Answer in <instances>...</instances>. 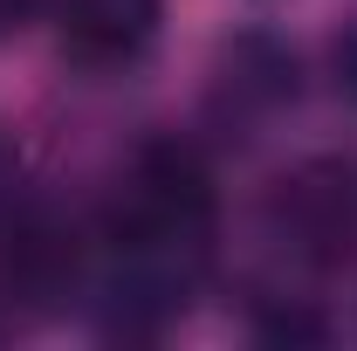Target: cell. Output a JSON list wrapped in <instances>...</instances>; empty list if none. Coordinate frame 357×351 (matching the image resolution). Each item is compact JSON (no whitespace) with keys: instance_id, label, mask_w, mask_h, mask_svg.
I'll list each match as a JSON object with an SVG mask.
<instances>
[{"instance_id":"5b68a950","label":"cell","mask_w":357,"mask_h":351,"mask_svg":"<svg viewBox=\"0 0 357 351\" xmlns=\"http://www.w3.org/2000/svg\"><path fill=\"white\" fill-rule=\"evenodd\" d=\"M165 28V0H55V48L89 76L137 69Z\"/></svg>"},{"instance_id":"ba28073f","label":"cell","mask_w":357,"mask_h":351,"mask_svg":"<svg viewBox=\"0 0 357 351\" xmlns=\"http://www.w3.org/2000/svg\"><path fill=\"white\" fill-rule=\"evenodd\" d=\"M48 14V0H0V42H14L28 21H42Z\"/></svg>"},{"instance_id":"7a4b0ae2","label":"cell","mask_w":357,"mask_h":351,"mask_svg":"<svg viewBox=\"0 0 357 351\" xmlns=\"http://www.w3.org/2000/svg\"><path fill=\"white\" fill-rule=\"evenodd\" d=\"M261 234L289 268L330 275L357 255V173L344 159H303L268 186Z\"/></svg>"},{"instance_id":"8992f818","label":"cell","mask_w":357,"mask_h":351,"mask_svg":"<svg viewBox=\"0 0 357 351\" xmlns=\"http://www.w3.org/2000/svg\"><path fill=\"white\" fill-rule=\"evenodd\" d=\"M255 331H261L268 345H323V338H330V324H323L310 303H289V296L268 310V317H255Z\"/></svg>"},{"instance_id":"6da1fadb","label":"cell","mask_w":357,"mask_h":351,"mask_svg":"<svg viewBox=\"0 0 357 351\" xmlns=\"http://www.w3.org/2000/svg\"><path fill=\"white\" fill-rule=\"evenodd\" d=\"M213 234H220V200L206 159L172 138L144 145L117 173V193L103 207L96 282H89V296L103 303V331L158 338L206 282Z\"/></svg>"},{"instance_id":"9c48e42d","label":"cell","mask_w":357,"mask_h":351,"mask_svg":"<svg viewBox=\"0 0 357 351\" xmlns=\"http://www.w3.org/2000/svg\"><path fill=\"white\" fill-rule=\"evenodd\" d=\"M21 207V159H14V145L0 138V220Z\"/></svg>"},{"instance_id":"3957f363","label":"cell","mask_w":357,"mask_h":351,"mask_svg":"<svg viewBox=\"0 0 357 351\" xmlns=\"http://www.w3.org/2000/svg\"><path fill=\"white\" fill-rule=\"evenodd\" d=\"M96 282V241H83L69 220L42 214V207H14L0 220V296L28 317H55V310L83 303Z\"/></svg>"},{"instance_id":"277c9868","label":"cell","mask_w":357,"mask_h":351,"mask_svg":"<svg viewBox=\"0 0 357 351\" xmlns=\"http://www.w3.org/2000/svg\"><path fill=\"white\" fill-rule=\"evenodd\" d=\"M303 96V55L282 42V35H234L213 55V83H206V110L220 117L227 131H261L275 124L289 103Z\"/></svg>"},{"instance_id":"52a82bcc","label":"cell","mask_w":357,"mask_h":351,"mask_svg":"<svg viewBox=\"0 0 357 351\" xmlns=\"http://www.w3.org/2000/svg\"><path fill=\"white\" fill-rule=\"evenodd\" d=\"M330 83H337V96L357 103V14L330 35Z\"/></svg>"}]
</instances>
